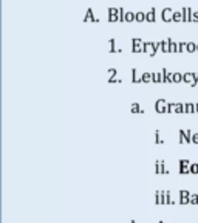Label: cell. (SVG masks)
Returning a JSON list of instances; mask_svg holds the SVG:
<instances>
[{"mask_svg":"<svg viewBox=\"0 0 198 223\" xmlns=\"http://www.w3.org/2000/svg\"><path fill=\"white\" fill-rule=\"evenodd\" d=\"M161 46V42H144L142 43V53H148V56H155L158 48Z\"/></svg>","mask_w":198,"mask_h":223,"instance_id":"cell-1","label":"cell"},{"mask_svg":"<svg viewBox=\"0 0 198 223\" xmlns=\"http://www.w3.org/2000/svg\"><path fill=\"white\" fill-rule=\"evenodd\" d=\"M173 11L172 8H163L161 9V19L163 22H173Z\"/></svg>","mask_w":198,"mask_h":223,"instance_id":"cell-2","label":"cell"},{"mask_svg":"<svg viewBox=\"0 0 198 223\" xmlns=\"http://www.w3.org/2000/svg\"><path fill=\"white\" fill-rule=\"evenodd\" d=\"M167 104L169 102H166V99H158L155 102V110L158 113H167Z\"/></svg>","mask_w":198,"mask_h":223,"instance_id":"cell-3","label":"cell"},{"mask_svg":"<svg viewBox=\"0 0 198 223\" xmlns=\"http://www.w3.org/2000/svg\"><path fill=\"white\" fill-rule=\"evenodd\" d=\"M108 22H119V8H108Z\"/></svg>","mask_w":198,"mask_h":223,"instance_id":"cell-4","label":"cell"},{"mask_svg":"<svg viewBox=\"0 0 198 223\" xmlns=\"http://www.w3.org/2000/svg\"><path fill=\"white\" fill-rule=\"evenodd\" d=\"M181 13H183V22H192V13H193L192 8L184 6V8L181 9Z\"/></svg>","mask_w":198,"mask_h":223,"instance_id":"cell-5","label":"cell"},{"mask_svg":"<svg viewBox=\"0 0 198 223\" xmlns=\"http://www.w3.org/2000/svg\"><path fill=\"white\" fill-rule=\"evenodd\" d=\"M161 73H163V78H164L163 82H166V84H173V73H170L167 68H163Z\"/></svg>","mask_w":198,"mask_h":223,"instance_id":"cell-6","label":"cell"},{"mask_svg":"<svg viewBox=\"0 0 198 223\" xmlns=\"http://www.w3.org/2000/svg\"><path fill=\"white\" fill-rule=\"evenodd\" d=\"M155 203L156 205H166V192L164 191H156V194H155Z\"/></svg>","mask_w":198,"mask_h":223,"instance_id":"cell-7","label":"cell"},{"mask_svg":"<svg viewBox=\"0 0 198 223\" xmlns=\"http://www.w3.org/2000/svg\"><path fill=\"white\" fill-rule=\"evenodd\" d=\"M190 202V192L189 191H180V203L187 205Z\"/></svg>","mask_w":198,"mask_h":223,"instance_id":"cell-8","label":"cell"},{"mask_svg":"<svg viewBox=\"0 0 198 223\" xmlns=\"http://www.w3.org/2000/svg\"><path fill=\"white\" fill-rule=\"evenodd\" d=\"M156 20V9L155 8H150L147 13H145V22H155Z\"/></svg>","mask_w":198,"mask_h":223,"instance_id":"cell-9","label":"cell"},{"mask_svg":"<svg viewBox=\"0 0 198 223\" xmlns=\"http://www.w3.org/2000/svg\"><path fill=\"white\" fill-rule=\"evenodd\" d=\"M84 22H99V19L93 16V9L91 8H87V13L84 16Z\"/></svg>","mask_w":198,"mask_h":223,"instance_id":"cell-10","label":"cell"},{"mask_svg":"<svg viewBox=\"0 0 198 223\" xmlns=\"http://www.w3.org/2000/svg\"><path fill=\"white\" fill-rule=\"evenodd\" d=\"M193 81H195V73H183V82L192 85Z\"/></svg>","mask_w":198,"mask_h":223,"instance_id":"cell-11","label":"cell"},{"mask_svg":"<svg viewBox=\"0 0 198 223\" xmlns=\"http://www.w3.org/2000/svg\"><path fill=\"white\" fill-rule=\"evenodd\" d=\"M155 173L161 175V173H167V170L164 169V161H156L155 164Z\"/></svg>","mask_w":198,"mask_h":223,"instance_id":"cell-12","label":"cell"},{"mask_svg":"<svg viewBox=\"0 0 198 223\" xmlns=\"http://www.w3.org/2000/svg\"><path fill=\"white\" fill-rule=\"evenodd\" d=\"M132 82H142V74L139 76V73H138V70L136 68H132Z\"/></svg>","mask_w":198,"mask_h":223,"instance_id":"cell-13","label":"cell"},{"mask_svg":"<svg viewBox=\"0 0 198 223\" xmlns=\"http://www.w3.org/2000/svg\"><path fill=\"white\" fill-rule=\"evenodd\" d=\"M161 48H163L161 51H164V53H170V39L161 42Z\"/></svg>","mask_w":198,"mask_h":223,"instance_id":"cell-14","label":"cell"},{"mask_svg":"<svg viewBox=\"0 0 198 223\" xmlns=\"http://www.w3.org/2000/svg\"><path fill=\"white\" fill-rule=\"evenodd\" d=\"M142 82H153V73H142Z\"/></svg>","mask_w":198,"mask_h":223,"instance_id":"cell-15","label":"cell"},{"mask_svg":"<svg viewBox=\"0 0 198 223\" xmlns=\"http://www.w3.org/2000/svg\"><path fill=\"white\" fill-rule=\"evenodd\" d=\"M175 113H184L186 112V106L181 104V102H175V110H173Z\"/></svg>","mask_w":198,"mask_h":223,"instance_id":"cell-16","label":"cell"},{"mask_svg":"<svg viewBox=\"0 0 198 223\" xmlns=\"http://www.w3.org/2000/svg\"><path fill=\"white\" fill-rule=\"evenodd\" d=\"M136 20V13H133V11H127V14H126V22H135Z\"/></svg>","mask_w":198,"mask_h":223,"instance_id":"cell-17","label":"cell"},{"mask_svg":"<svg viewBox=\"0 0 198 223\" xmlns=\"http://www.w3.org/2000/svg\"><path fill=\"white\" fill-rule=\"evenodd\" d=\"M108 46H110V51H122L121 48H116V40L115 39H110L108 40Z\"/></svg>","mask_w":198,"mask_h":223,"instance_id":"cell-18","label":"cell"},{"mask_svg":"<svg viewBox=\"0 0 198 223\" xmlns=\"http://www.w3.org/2000/svg\"><path fill=\"white\" fill-rule=\"evenodd\" d=\"M130 109H132V112H133V113H144V110L139 107V104H138V102H133V104L130 106Z\"/></svg>","mask_w":198,"mask_h":223,"instance_id":"cell-19","label":"cell"},{"mask_svg":"<svg viewBox=\"0 0 198 223\" xmlns=\"http://www.w3.org/2000/svg\"><path fill=\"white\" fill-rule=\"evenodd\" d=\"M183 82V73H173V84Z\"/></svg>","mask_w":198,"mask_h":223,"instance_id":"cell-20","label":"cell"},{"mask_svg":"<svg viewBox=\"0 0 198 223\" xmlns=\"http://www.w3.org/2000/svg\"><path fill=\"white\" fill-rule=\"evenodd\" d=\"M163 81H164L163 73H153V82H155V84H160V82H163Z\"/></svg>","mask_w":198,"mask_h":223,"instance_id":"cell-21","label":"cell"},{"mask_svg":"<svg viewBox=\"0 0 198 223\" xmlns=\"http://www.w3.org/2000/svg\"><path fill=\"white\" fill-rule=\"evenodd\" d=\"M173 22H183V13L181 11L173 13Z\"/></svg>","mask_w":198,"mask_h":223,"instance_id":"cell-22","label":"cell"},{"mask_svg":"<svg viewBox=\"0 0 198 223\" xmlns=\"http://www.w3.org/2000/svg\"><path fill=\"white\" fill-rule=\"evenodd\" d=\"M136 22H139V23L145 22V13H142V11H138V13H136Z\"/></svg>","mask_w":198,"mask_h":223,"instance_id":"cell-23","label":"cell"},{"mask_svg":"<svg viewBox=\"0 0 198 223\" xmlns=\"http://www.w3.org/2000/svg\"><path fill=\"white\" fill-rule=\"evenodd\" d=\"M186 113H195V104L192 102H186Z\"/></svg>","mask_w":198,"mask_h":223,"instance_id":"cell-24","label":"cell"},{"mask_svg":"<svg viewBox=\"0 0 198 223\" xmlns=\"http://www.w3.org/2000/svg\"><path fill=\"white\" fill-rule=\"evenodd\" d=\"M170 39V37H169ZM170 53H178V43L170 39Z\"/></svg>","mask_w":198,"mask_h":223,"instance_id":"cell-25","label":"cell"},{"mask_svg":"<svg viewBox=\"0 0 198 223\" xmlns=\"http://www.w3.org/2000/svg\"><path fill=\"white\" fill-rule=\"evenodd\" d=\"M196 51V43L195 42H187V53Z\"/></svg>","mask_w":198,"mask_h":223,"instance_id":"cell-26","label":"cell"},{"mask_svg":"<svg viewBox=\"0 0 198 223\" xmlns=\"http://www.w3.org/2000/svg\"><path fill=\"white\" fill-rule=\"evenodd\" d=\"M155 143H156V144H164V139L161 138L160 130H156V132H155Z\"/></svg>","mask_w":198,"mask_h":223,"instance_id":"cell-27","label":"cell"},{"mask_svg":"<svg viewBox=\"0 0 198 223\" xmlns=\"http://www.w3.org/2000/svg\"><path fill=\"white\" fill-rule=\"evenodd\" d=\"M126 14H127V11H124V8L121 6L119 8V22H126Z\"/></svg>","mask_w":198,"mask_h":223,"instance_id":"cell-28","label":"cell"},{"mask_svg":"<svg viewBox=\"0 0 198 223\" xmlns=\"http://www.w3.org/2000/svg\"><path fill=\"white\" fill-rule=\"evenodd\" d=\"M183 51H187V43L186 42H180L178 43V53H183Z\"/></svg>","mask_w":198,"mask_h":223,"instance_id":"cell-29","label":"cell"},{"mask_svg":"<svg viewBox=\"0 0 198 223\" xmlns=\"http://www.w3.org/2000/svg\"><path fill=\"white\" fill-rule=\"evenodd\" d=\"M178 133H180V144H184V143H186V130L181 129Z\"/></svg>","mask_w":198,"mask_h":223,"instance_id":"cell-30","label":"cell"},{"mask_svg":"<svg viewBox=\"0 0 198 223\" xmlns=\"http://www.w3.org/2000/svg\"><path fill=\"white\" fill-rule=\"evenodd\" d=\"M190 205H198V194H190Z\"/></svg>","mask_w":198,"mask_h":223,"instance_id":"cell-31","label":"cell"},{"mask_svg":"<svg viewBox=\"0 0 198 223\" xmlns=\"http://www.w3.org/2000/svg\"><path fill=\"white\" fill-rule=\"evenodd\" d=\"M142 43H144V42H142L139 37H133V39H132V46H133V45H142Z\"/></svg>","mask_w":198,"mask_h":223,"instance_id":"cell-32","label":"cell"},{"mask_svg":"<svg viewBox=\"0 0 198 223\" xmlns=\"http://www.w3.org/2000/svg\"><path fill=\"white\" fill-rule=\"evenodd\" d=\"M190 173H198V164L196 163L190 164Z\"/></svg>","mask_w":198,"mask_h":223,"instance_id":"cell-33","label":"cell"},{"mask_svg":"<svg viewBox=\"0 0 198 223\" xmlns=\"http://www.w3.org/2000/svg\"><path fill=\"white\" fill-rule=\"evenodd\" d=\"M116 73H118V70H116V68H110V70H108V74H110V78H108V79H115Z\"/></svg>","mask_w":198,"mask_h":223,"instance_id":"cell-34","label":"cell"},{"mask_svg":"<svg viewBox=\"0 0 198 223\" xmlns=\"http://www.w3.org/2000/svg\"><path fill=\"white\" fill-rule=\"evenodd\" d=\"M180 167H190V161H187V160H181V161H180Z\"/></svg>","mask_w":198,"mask_h":223,"instance_id":"cell-35","label":"cell"},{"mask_svg":"<svg viewBox=\"0 0 198 223\" xmlns=\"http://www.w3.org/2000/svg\"><path fill=\"white\" fill-rule=\"evenodd\" d=\"M180 173H183V175L190 173V167H180Z\"/></svg>","mask_w":198,"mask_h":223,"instance_id":"cell-36","label":"cell"},{"mask_svg":"<svg viewBox=\"0 0 198 223\" xmlns=\"http://www.w3.org/2000/svg\"><path fill=\"white\" fill-rule=\"evenodd\" d=\"M192 22H198V11L192 13Z\"/></svg>","mask_w":198,"mask_h":223,"instance_id":"cell-37","label":"cell"},{"mask_svg":"<svg viewBox=\"0 0 198 223\" xmlns=\"http://www.w3.org/2000/svg\"><path fill=\"white\" fill-rule=\"evenodd\" d=\"M192 143L193 144H198V133H193L192 135Z\"/></svg>","mask_w":198,"mask_h":223,"instance_id":"cell-38","label":"cell"},{"mask_svg":"<svg viewBox=\"0 0 198 223\" xmlns=\"http://www.w3.org/2000/svg\"><path fill=\"white\" fill-rule=\"evenodd\" d=\"M195 113H198V102L195 104Z\"/></svg>","mask_w":198,"mask_h":223,"instance_id":"cell-39","label":"cell"},{"mask_svg":"<svg viewBox=\"0 0 198 223\" xmlns=\"http://www.w3.org/2000/svg\"><path fill=\"white\" fill-rule=\"evenodd\" d=\"M196 51H198V43H196Z\"/></svg>","mask_w":198,"mask_h":223,"instance_id":"cell-40","label":"cell"},{"mask_svg":"<svg viewBox=\"0 0 198 223\" xmlns=\"http://www.w3.org/2000/svg\"><path fill=\"white\" fill-rule=\"evenodd\" d=\"M132 223H136V221H135V220H132Z\"/></svg>","mask_w":198,"mask_h":223,"instance_id":"cell-41","label":"cell"},{"mask_svg":"<svg viewBox=\"0 0 198 223\" xmlns=\"http://www.w3.org/2000/svg\"><path fill=\"white\" fill-rule=\"evenodd\" d=\"M160 223H164V221H160Z\"/></svg>","mask_w":198,"mask_h":223,"instance_id":"cell-42","label":"cell"}]
</instances>
